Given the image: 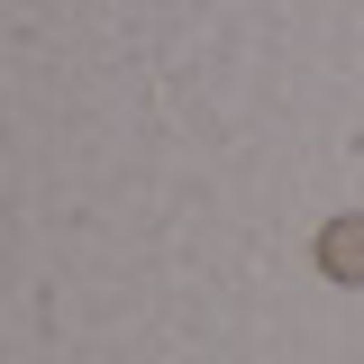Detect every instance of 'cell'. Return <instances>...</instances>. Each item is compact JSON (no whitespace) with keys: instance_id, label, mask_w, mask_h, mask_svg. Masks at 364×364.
Here are the masks:
<instances>
[{"instance_id":"obj_1","label":"cell","mask_w":364,"mask_h":364,"mask_svg":"<svg viewBox=\"0 0 364 364\" xmlns=\"http://www.w3.org/2000/svg\"><path fill=\"white\" fill-rule=\"evenodd\" d=\"M318 273H328V282H364V219H328V237H318Z\"/></svg>"}]
</instances>
